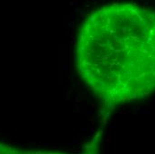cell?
<instances>
[{
	"label": "cell",
	"instance_id": "cell-1",
	"mask_svg": "<svg viewBox=\"0 0 155 154\" xmlns=\"http://www.w3.org/2000/svg\"><path fill=\"white\" fill-rule=\"evenodd\" d=\"M78 71L105 103L119 104L155 90V12L130 4L103 6L82 23Z\"/></svg>",
	"mask_w": 155,
	"mask_h": 154
},
{
	"label": "cell",
	"instance_id": "cell-2",
	"mask_svg": "<svg viewBox=\"0 0 155 154\" xmlns=\"http://www.w3.org/2000/svg\"><path fill=\"white\" fill-rule=\"evenodd\" d=\"M0 154H56V153H47V152H21L11 149L7 146L0 144Z\"/></svg>",
	"mask_w": 155,
	"mask_h": 154
}]
</instances>
